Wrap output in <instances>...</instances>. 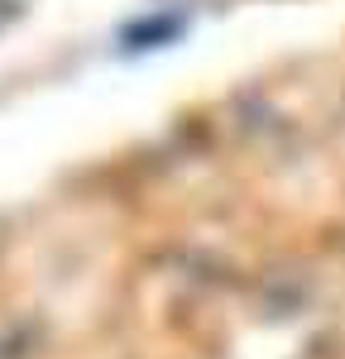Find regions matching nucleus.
<instances>
[]
</instances>
